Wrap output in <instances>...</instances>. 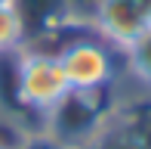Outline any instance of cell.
<instances>
[{
    "label": "cell",
    "mask_w": 151,
    "mask_h": 149,
    "mask_svg": "<svg viewBox=\"0 0 151 149\" xmlns=\"http://www.w3.org/2000/svg\"><path fill=\"white\" fill-rule=\"evenodd\" d=\"M0 149H19V140L16 143H3V140H0Z\"/></svg>",
    "instance_id": "cell-7"
},
{
    "label": "cell",
    "mask_w": 151,
    "mask_h": 149,
    "mask_svg": "<svg viewBox=\"0 0 151 149\" xmlns=\"http://www.w3.org/2000/svg\"><path fill=\"white\" fill-rule=\"evenodd\" d=\"M28 44H31V28L22 6L16 0L0 3V56H16Z\"/></svg>",
    "instance_id": "cell-4"
},
{
    "label": "cell",
    "mask_w": 151,
    "mask_h": 149,
    "mask_svg": "<svg viewBox=\"0 0 151 149\" xmlns=\"http://www.w3.org/2000/svg\"><path fill=\"white\" fill-rule=\"evenodd\" d=\"M120 59H123V65H127L129 78H133L142 90L151 93V28L142 31V34L120 53Z\"/></svg>",
    "instance_id": "cell-5"
},
{
    "label": "cell",
    "mask_w": 151,
    "mask_h": 149,
    "mask_svg": "<svg viewBox=\"0 0 151 149\" xmlns=\"http://www.w3.org/2000/svg\"><path fill=\"white\" fill-rule=\"evenodd\" d=\"M86 25L93 28L96 37L123 53L142 31L151 28V16L142 9L139 0H93Z\"/></svg>",
    "instance_id": "cell-3"
},
{
    "label": "cell",
    "mask_w": 151,
    "mask_h": 149,
    "mask_svg": "<svg viewBox=\"0 0 151 149\" xmlns=\"http://www.w3.org/2000/svg\"><path fill=\"white\" fill-rule=\"evenodd\" d=\"M62 72L74 93H102L117 81V56L111 44L102 37H71L56 50Z\"/></svg>",
    "instance_id": "cell-2"
},
{
    "label": "cell",
    "mask_w": 151,
    "mask_h": 149,
    "mask_svg": "<svg viewBox=\"0 0 151 149\" xmlns=\"http://www.w3.org/2000/svg\"><path fill=\"white\" fill-rule=\"evenodd\" d=\"M19 149H68V146H62L59 140H52L46 131H40V134L22 137V140H19Z\"/></svg>",
    "instance_id": "cell-6"
},
{
    "label": "cell",
    "mask_w": 151,
    "mask_h": 149,
    "mask_svg": "<svg viewBox=\"0 0 151 149\" xmlns=\"http://www.w3.org/2000/svg\"><path fill=\"white\" fill-rule=\"evenodd\" d=\"M0 3H9V0H0Z\"/></svg>",
    "instance_id": "cell-8"
},
{
    "label": "cell",
    "mask_w": 151,
    "mask_h": 149,
    "mask_svg": "<svg viewBox=\"0 0 151 149\" xmlns=\"http://www.w3.org/2000/svg\"><path fill=\"white\" fill-rule=\"evenodd\" d=\"M12 59H16V74H12L16 103L25 106L28 112H37L46 118L71 93V84H68L65 72H62L56 50L22 47Z\"/></svg>",
    "instance_id": "cell-1"
}]
</instances>
